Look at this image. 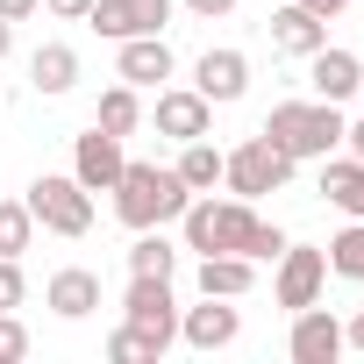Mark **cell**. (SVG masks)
Returning a JSON list of instances; mask_svg holds the SVG:
<instances>
[{"mask_svg":"<svg viewBox=\"0 0 364 364\" xmlns=\"http://www.w3.org/2000/svg\"><path fill=\"white\" fill-rule=\"evenodd\" d=\"M178 229H186V250H200V257H215V250H229V257H250V264H272L293 236L279 229V222H264L257 215V200H215V193H193L186 200V215H178Z\"/></svg>","mask_w":364,"mask_h":364,"instance_id":"cell-1","label":"cell"},{"mask_svg":"<svg viewBox=\"0 0 364 364\" xmlns=\"http://www.w3.org/2000/svg\"><path fill=\"white\" fill-rule=\"evenodd\" d=\"M186 200H193V186H186L171 164H143V157H129L122 178H114V222H122L129 236H136V229H164V222H178V215H186Z\"/></svg>","mask_w":364,"mask_h":364,"instance_id":"cell-2","label":"cell"},{"mask_svg":"<svg viewBox=\"0 0 364 364\" xmlns=\"http://www.w3.org/2000/svg\"><path fill=\"white\" fill-rule=\"evenodd\" d=\"M264 136L293 157V164H321V157H336L343 150V107L336 100H279L272 114H264Z\"/></svg>","mask_w":364,"mask_h":364,"instance_id":"cell-3","label":"cell"},{"mask_svg":"<svg viewBox=\"0 0 364 364\" xmlns=\"http://www.w3.org/2000/svg\"><path fill=\"white\" fill-rule=\"evenodd\" d=\"M293 178V157L257 129L250 143H236V150H222V186L236 193V200H264V193H279Z\"/></svg>","mask_w":364,"mask_h":364,"instance_id":"cell-4","label":"cell"},{"mask_svg":"<svg viewBox=\"0 0 364 364\" xmlns=\"http://www.w3.org/2000/svg\"><path fill=\"white\" fill-rule=\"evenodd\" d=\"M22 200H29L36 229H50V236H86V229H93V193L79 186L72 171H43Z\"/></svg>","mask_w":364,"mask_h":364,"instance_id":"cell-5","label":"cell"},{"mask_svg":"<svg viewBox=\"0 0 364 364\" xmlns=\"http://www.w3.org/2000/svg\"><path fill=\"white\" fill-rule=\"evenodd\" d=\"M122 321H129V328H143L157 350H171V343H178V293H171V279H136V272H129Z\"/></svg>","mask_w":364,"mask_h":364,"instance_id":"cell-6","label":"cell"},{"mask_svg":"<svg viewBox=\"0 0 364 364\" xmlns=\"http://www.w3.org/2000/svg\"><path fill=\"white\" fill-rule=\"evenodd\" d=\"M272 264H279V272H272V300H279L286 314H300V307L321 300V286H328V257H321L314 243H286Z\"/></svg>","mask_w":364,"mask_h":364,"instance_id":"cell-7","label":"cell"},{"mask_svg":"<svg viewBox=\"0 0 364 364\" xmlns=\"http://www.w3.org/2000/svg\"><path fill=\"white\" fill-rule=\"evenodd\" d=\"M178 15V0H93L86 22L107 36V43H129V36H164Z\"/></svg>","mask_w":364,"mask_h":364,"instance_id":"cell-8","label":"cell"},{"mask_svg":"<svg viewBox=\"0 0 364 364\" xmlns=\"http://www.w3.org/2000/svg\"><path fill=\"white\" fill-rule=\"evenodd\" d=\"M157 122V136L171 143H193V136H215V100L193 93V86H157V107H143Z\"/></svg>","mask_w":364,"mask_h":364,"instance_id":"cell-9","label":"cell"},{"mask_svg":"<svg viewBox=\"0 0 364 364\" xmlns=\"http://www.w3.org/2000/svg\"><path fill=\"white\" fill-rule=\"evenodd\" d=\"M122 164H129V136H107L100 122L72 143V178L86 193H114V178H122Z\"/></svg>","mask_w":364,"mask_h":364,"instance_id":"cell-10","label":"cell"},{"mask_svg":"<svg viewBox=\"0 0 364 364\" xmlns=\"http://www.w3.org/2000/svg\"><path fill=\"white\" fill-rule=\"evenodd\" d=\"M193 93H208L215 107H236V100L250 93V58H243L236 43L200 50V65H193Z\"/></svg>","mask_w":364,"mask_h":364,"instance_id":"cell-11","label":"cell"},{"mask_svg":"<svg viewBox=\"0 0 364 364\" xmlns=\"http://www.w3.org/2000/svg\"><path fill=\"white\" fill-rule=\"evenodd\" d=\"M286 357L293 364H336L343 357V321L314 300V307H300L293 314V336H286Z\"/></svg>","mask_w":364,"mask_h":364,"instance_id":"cell-12","label":"cell"},{"mask_svg":"<svg viewBox=\"0 0 364 364\" xmlns=\"http://www.w3.org/2000/svg\"><path fill=\"white\" fill-rule=\"evenodd\" d=\"M243 336V307L208 300V307H178V343L186 350H229Z\"/></svg>","mask_w":364,"mask_h":364,"instance_id":"cell-13","label":"cell"},{"mask_svg":"<svg viewBox=\"0 0 364 364\" xmlns=\"http://www.w3.org/2000/svg\"><path fill=\"white\" fill-rule=\"evenodd\" d=\"M171 72H178V58H171L164 36H129V43H114V79H129V86H171Z\"/></svg>","mask_w":364,"mask_h":364,"instance_id":"cell-14","label":"cell"},{"mask_svg":"<svg viewBox=\"0 0 364 364\" xmlns=\"http://www.w3.org/2000/svg\"><path fill=\"white\" fill-rule=\"evenodd\" d=\"M307 86H314V100H357V86H364V65H357V50H336V43H321L314 58H307Z\"/></svg>","mask_w":364,"mask_h":364,"instance_id":"cell-15","label":"cell"},{"mask_svg":"<svg viewBox=\"0 0 364 364\" xmlns=\"http://www.w3.org/2000/svg\"><path fill=\"white\" fill-rule=\"evenodd\" d=\"M321 43H328V22H321V15H307L300 0L272 8V50H279V58H300V65H307Z\"/></svg>","mask_w":364,"mask_h":364,"instance_id":"cell-16","label":"cell"},{"mask_svg":"<svg viewBox=\"0 0 364 364\" xmlns=\"http://www.w3.org/2000/svg\"><path fill=\"white\" fill-rule=\"evenodd\" d=\"M43 307H50L58 321H86V314L100 307V272H86V264H65V272H50V286H43Z\"/></svg>","mask_w":364,"mask_h":364,"instance_id":"cell-17","label":"cell"},{"mask_svg":"<svg viewBox=\"0 0 364 364\" xmlns=\"http://www.w3.org/2000/svg\"><path fill=\"white\" fill-rule=\"evenodd\" d=\"M321 200L343 208L350 222H364V157H350V150L321 157Z\"/></svg>","mask_w":364,"mask_h":364,"instance_id":"cell-18","label":"cell"},{"mask_svg":"<svg viewBox=\"0 0 364 364\" xmlns=\"http://www.w3.org/2000/svg\"><path fill=\"white\" fill-rule=\"evenodd\" d=\"M193 286H200V300H243V293L257 286V264H250V257H229V250H215V257H200Z\"/></svg>","mask_w":364,"mask_h":364,"instance_id":"cell-19","label":"cell"},{"mask_svg":"<svg viewBox=\"0 0 364 364\" xmlns=\"http://www.w3.org/2000/svg\"><path fill=\"white\" fill-rule=\"evenodd\" d=\"M29 86H36L43 100H65V93L79 86V50H72V43H36V58H29Z\"/></svg>","mask_w":364,"mask_h":364,"instance_id":"cell-20","label":"cell"},{"mask_svg":"<svg viewBox=\"0 0 364 364\" xmlns=\"http://www.w3.org/2000/svg\"><path fill=\"white\" fill-rule=\"evenodd\" d=\"M93 122H100L107 136H136V129H143V86H129V79H114V86L100 93V107H93Z\"/></svg>","mask_w":364,"mask_h":364,"instance_id":"cell-21","label":"cell"},{"mask_svg":"<svg viewBox=\"0 0 364 364\" xmlns=\"http://www.w3.org/2000/svg\"><path fill=\"white\" fill-rule=\"evenodd\" d=\"M178 178H186L193 193H215L222 186V150L208 143V136H193V143H178V164H171Z\"/></svg>","mask_w":364,"mask_h":364,"instance_id":"cell-22","label":"cell"},{"mask_svg":"<svg viewBox=\"0 0 364 364\" xmlns=\"http://www.w3.org/2000/svg\"><path fill=\"white\" fill-rule=\"evenodd\" d=\"M129 272H136V279H171V272H178V243H164V229H136Z\"/></svg>","mask_w":364,"mask_h":364,"instance_id":"cell-23","label":"cell"},{"mask_svg":"<svg viewBox=\"0 0 364 364\" xmlns=\"http://www.w3.org/2000/svg\"><path fill=\"white\" fill-rule=\"evenodd\" d=\"M321 257H328V272H336V279H357V286H364V222H343V229L328 236V250H321Z\"/></svg>","mask_w":364,"mask_h":364,"instance_id":"cell-24","label":"cell"},{"mask_svg":"<svg viewBox=\"0 0 364 364\" xmlns=\"http://www.w3.org/2000/svg\"><path fill=\"white\" fill-rule=\"evenodd\" d=\"M36 243V215H29V200H0V257H22Z\"/></svg>","mask_w":364,"mask_h":364,"instance_id":"cell-25","label":"cell"},{"mask_svg":"<svg viewBox=\"0 0 364 364\" xmlns=\"http://www.w3.org/2000/svg\"><path fill=\"white\" fill-rule=\"evenodd\" d=\"M107 357H114V364H157L164 350H157V343H150L143 328H129V321H122V328L107 336Z\"/></svg>","mask_w":364,"mask_h":364,"instance_id":"cell-26","label":"cell"},{"mask_svg":"<svg viewBox=\"0 0 364 364\" xmlns=\"http://www.w3.org/2000/svg\"><path fill=\"white\" fill-rule=\"evenodd\" d=\"M29 300V279H22V257H0V314H15Z\"/></svg>","mask_w":364,"mask_h":364,"instance_id":"cell-27","label":"cell"},{"mask_svg":"<svg viewBox=\"0 0 364 364\" xmlns=\"http://www.w3.org/2000/svg\"><path fill=\"white\" fill-rule=\"evenodd\" d=\"M22 357H29V328L15 314H0V364H22Z\"/></svg>","mask_w":364,"mask_h":364,"instance_id":"cell-28","label":"cell"},{"mask_svg":"<svg viewBox=\"0 0 364 364\" xmlns=\"http://www.w3.org/2000/svg\"><path fill=\"white\" fill-rule=\"evenodd\" d=\"M86 8L93 0H43V15H58V22H86Z\"/></svg>","mask_w":364,"mask_h":364,"instance_id":"cell-29","label":"cell"},{"mask_svg":"<svg viewBox=\"0 0 364 364\" xmlns=\"http://www.w3.org/2000/svg\"><path fill=\"white\" fill-rule=\"evenodd\" d=\"M186 15H200V22H222V15H236V0H186Z\"/></svg>","mask_w":364,"mask_h":364,"instance_id":"cell-30","label":"cell"},{"mask_svg":"<svg viewBox=\"0 0 364 364\" xmlns=\"http://www.w3.org/2000/svg\"><path fill=\"white\" fill-rule=\"evenodd\" d=\"M29 15H43V0H0V22H29Z\"/></svg>","mask_w":364,"mask_h":364,"instance_id":"cell-31","label":"cell"},{"mask_svg":"<svg viewBox=\"0 0 364 364\" xmlns=\"http://www.w3.org/2000/svg\"><path fill=\"white\" fill-rule=\"evenodd\" d=\"M343 350H364V307H357V314L343 321Z\"/></svg>","mask_w":364,"mask_h":364,"instance_id":"cell-32","label":"cell"},{"mask_svg":"<svg viewBox=\"0 0 364 364\" xmlns=\"http://www.w3.org/2000/svg\"><path fill=\"white\" fill-rule=\"evenodd\" d=\"M300 8H307V15H321V22H336V15L350 8V0H300Z\"/></svg>","mask_w":364,"mask_h":364,"instance_id":"cell-33","label":"cell"},{"mask_svg":"<svg viewBox=\"0 0 364 364\" xmlns=\"http://www.w3.org/2000/svg\"><path fill=\"white\" fill-rule=\"evenodd\" d=\"M343 150H350V157H364V122H343Z\"/></svg>","mask_w":364,"mask_h":364,"instance_id":"cell-34","label":"cell"},{"mask_svg":"<svg viewBox=\"0 0 364 364\" xmlns=\"http://www.w3.org/2000/svg\"><path fill=\"white\" fill-rule=\"evenodd\" d=\"M15 50V22H0V58H8Z\"/></svg>","mask_w":364,"mask_h":364,"instance_id":"cell-35","label":"cell"},{"mask_svg":"<svg viewBox=\"0 0 364 364\" xmlns=\"http://www.w3.org/2000/svg\"><path fill=\"white\" fill-rule=\"evenodd\" d=\"M357 93H364V86H357Z\"/></svg>","mask_w":364,"mask_h":364,"instance_id":"cell-36","label":"cell"}]
</instances>
